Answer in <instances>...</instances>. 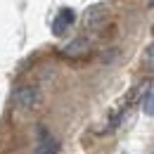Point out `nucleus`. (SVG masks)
Instances as JSON below:
<instances>
[{
	"label": "nucleus",
	"instance_id": "9d476101",
	"mask_svg": "<svg viewBox=\"0 0 154 154\" xmlns=\"http://www.w3.org/2000/svg\"><path fill=\"white\" fill-rule=\"evenodd\" d=\"M152 33H154V26H152Z\"/></svg>",
	"mask_w": 154,
	"mask_h": 154
},
{
	"label": "nucleus",
	"instance_id": "7ed1b4c3",
	"mask_svg": "<svg viewBox=\"0 0 154 154\" xmlns=\"http://www.w3.org/2000/svg\"><path fill=\"white\" fill-rule=\"evenodd\" d=\"M88 55H90V43H88L85 38H76V40H71L69 45H64V48H62V57L71 59V62L85 59Z\"/></svg>",
	"mask_w": 154,
	"mask_h": 154
},
{
	"label": "nucleus",
	"instance_id": "1a4fd4ad",
	"mask_svg": "<svg viewBox=\"0 0 154 154\" xmlns=\"http://www.w3.org/2000/svg\"><path fill=\"white\" fill-rule=\"evenodd\" d=\"M147 5H149V7H154V0H147Z\"/></svg>",
	"mask_w": 154,
	"mask_h": 154
},
{
	"label": "nucleus",
	"instance_id": "39448f33",
	"mask_svg": "<svg viewBox=\"0 0 154 154\" xmlns=\"http://www.w3.org/2000/svg\"><path fill=\"white\" fill-rule=\"evenodd\" d=\"M38 137L40 140H38V145H36V154H57L59 152V142L45 128L38 131Z\"/></svg>",
	"mask_w": 154,
	"mask_h": 154
},
{
	"label": "nucleus",
	"instance_id": "20e7f679",
	"mask_svg": "<svg viewBox=\"0 0 154 154\" xmlns=\"http://www.w3.org/2000/svg\"><path fill=\"white\" fill-rule=\"evenodd\" d=\"M76 21V14H74V10H62L57 17H55V21H52V33L55 36H64L69 29H71V24Z\"/></svg>",
	"mask_w": 154,
	"mask_h": 154
},
{
	"label": "nucleus",
	"instance_id": "423d86ee",
	"mask_svg": "<svg viewBox=\"0 0 154 154\" xmlns=\"http://www.w3.org/2000/svg\"><path fill=\"white\" fill-rule=\"evenodd\" d=\"M142 109H145V114L154 116V93H149V95L145 97V102H142Z\"/></svg>",
	"mask_w": 154,
	"mask_h": 154
},
{
	"label": "nucleus",
	"instance_id": "f257e3e1",
	"mask_svg": "<svg viewBox=\"0 0 154 154\" xmlns=\"http://www.w3.org/2000/svg\"><path fill=\"white\" fill-rule=\"evenodd\" d=\"M12 102L19 107V109H26V112H33L40 107V93L38 88L33 85H19L12 95Z\"/></svg>",
	"mask_w": 154,
	"mask_h": 154
},
{
	"label": "nucleus",
	"instance_id": "6e6552de",
	"mask_svg": "<svg viewBox=\"0 0 154 154\" xmlns=\"http://www.w3.org/2000/svg\"><path fill=\"white\" fill-rule=\"evenodd\" d=\"M147 154H154V142L149 145V149H147Z\"/></svg>",
	"mask_w": 154,
	"mask_h": 154
},
{
	"label": "nucleus",
	"instance_id": "0eeeda50",
	"mask_svg": "<svg viewBox=\"0 0 154 154\" xmlns=\"http://www.w3.org/2000/svg\"><path fill=\"white\" fill-rule=\"evenodd\" d=\"M145 64L154 71V45H149V48H147V52H145Z\"/></svg>",
	"mask_w": 154,
	"mask_h": 154
},
{
	"label": "nucleus",
	"instance_id": "f03ea898",
	"mask_svg": "<svg viewBox=\"0 0 154 154\" xmlns=\"http://www.w3.org/2000/svg\"><path fill=\"white\" fill-rule=\"evenodd\" d=\"M107 19H109V7L107 5H93L83 17V26L88 31H100V29H104Z\"/></svg>",
	"mask_w": 154,
	"mask_h": 154
}]
</instances>
